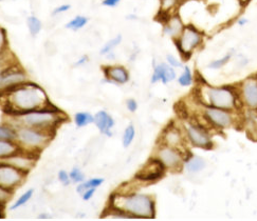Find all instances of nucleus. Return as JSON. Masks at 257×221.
<instances>
[{"label":"nucleus","mask_w":257,"mask_h":221,"mask_svg":"<svg viewBox=\"0 0 257 221\" xmlns=\"http://www.w3.org/2000/svg\"><path fill=\"white\" fill-rule=\"evenodd\" d=\"M160 14L170 15V13L179 4V0H160Z\"/></svg>","instance_id":"obj_30"},{"label":"nucleus","mask_w":257,"mask_h":221,"mask_svg":"<svg viewBox=\"0 0 257 221\" xmlns=\"http://www.w3.org/2000/svg\"><path fill=\"white\" fill-rule=\"evenodd\" d=\"M183 28H184V24L182 22L181 18L178 15H172L164 22L163 32L165 35L170 36L174 39H177L182 33Z\"/></svg>","instance_id":"obj_17"},{"label":"nucleus","mask_w":257,"mask_h":221,"mask_svg":"<svg viewBox=\"0 0 257 221\" xmlns=\"http://www.w3.org/2000/svg\"><path fill=\"white\" fill-rule=\"evenodd\" d=\"M164 144L178 148L182 144V135L176 128H167L164 133Z\"/></svg>","instance_id":"obj_19"},{"label":"nucleus","mask_w":257,"mask_h":221,"mask_svg":"<svg viewBox=\"0 0 257 221\" xmlns=\"http://www.w3.org/2000/svg\"><path fill=\"white\" fill-rule=\"evenodd\" d=\"M23 148L17 144V142L11 140H0V160L21 152Z\"/></svg>","instance_id":"obj_20"},{"label":"nucleus","mask_w":257,"mask_h":221,"mask_svg":"<svg viewBox=\"0 0 257 221\" xmlns=\"http://www.w3.org/2000/svg\"><path fill=\"white\" fill-rule=\"evenodd\" d=\"M4 2V0H0V2Z\"/></svg>","instance_id":"obj_46"},{"label":"nucleus","mask_w":257,"mask_h":221,"mask_svg":"<svg viewBox=\"0 0 257 221\" xmlns=\"http://www.w3.org/2000/svg\"><path fill=\"white\" fill-rule=\"evenodd\" d=\"M205 94L207 95V100L213 108L231 110L235 106L236 99L229 88L207 86L205 88Z\"/></svg>","instance_id":"obj_6"},{"label":"nucleus","mask_w":257,"mask_h":221,"mask_svg":"<svg viewBox=\"0 0 257 221\" xmlns=\"http://www.w3.org/2000/svg\"><path fill=\"white\" fill-rule=\"evenodd\" d=\"M14 128L30 126L43 130H48L55 134L56 128L66 120V115L56 108H46L42 110H31V112L11 116Z\"/></svg>","instance_id":"obj_3"},{"label":"nucleus","mask_w":257,"mask_h":221,"mask_svg":"<svg viewBox=\"0 0 257 221\" xmlns=\"http://www.w3.org/2000/svg\"><path fill=\"white\" fill-rule=\"evenodd\" d=\"M89 22V19L86 16H81L77 15L73 19H71L70 22H67L65 28L68 30H72V31H78V30L83 28Z\"/></svg>","instance_id":"obj_24"},{"label":"nucleus","mask_w":257,"mask_h":221,"mask_svg":"<svg viewBox=\"0 0 257 221\" xmlns=\"http://www.w3.org/2000/svg\"><path fill=\"white\" fill-rule=\"evenodd\" d=\"M242 95L245 104L252 108H257V82L246 80L242 86Z\"/></svg>","instance_id":"obj_18"},{"label":"nucleus","mask_w":257,"mask_h":221,"mask_svg":"<svg viewBox=\"0 0 257 221\" xmlns=\"http://www.w3.org/2000/svg\"><path fill=\"white\" fill-rule=\"evenodd\" d=\"M165 166L158 158H151L143 166V168L136 174V179L140 182H156V180L163 177L165 172Z\"/></svg>","instance_id":"obj_9"},{"label":"nucleus","mask_w":257,"mask_h":221,"mask_svg":"<svg viewBox=\"0 0 257 221\" xmlns=\"http://www.w3.org/2000/svg\"><path fill=\"white\" fill-rule=\"evenodd\" d=\"M5 217V215H4V212H3V210L0 208V219H3Z\"/></svg>","instance_id":"obj_45"},{"label":"nucleus","mask_w":257,"mask_h":221,"mask_svg":"<svg viewBox=\"0 0 257 221\" xmlns=\"http://www.w3.org/2000/svg\"><path fill=\"white\" fill-rule=\"evenodd\" d=\"M120 2H121V0H103L102 4L104 6H108V8H115Z\"/></svg>","instance_id":"obj_40"},{"label":"nucleus","mask_w":257,"mask_h":221,"mask_svg":"<svg viewBox=\"0 0 257 221\" xmlns=\"http://www.w3.org/2000/svg\"><path fill=\"white\" fill-rule=\"evenodd\" d=\"M95 190H96V188H89V190H86L84 193L81 194L83 200H85V202H89V200H90V199L93 197V195H94V193H95Z\"/></svg>","instance_id":"obj_39"},{"label":"nucleus","mask_w":257,"mask_h":221,"mask_svg":"<svg viewBox=\"0 0 257 221\" xmlns=\"http://www.w3.org/2000/svg\"><path fill=\"white\" fill-rule=\"evenodd\" d=\"M104 182V179L100 178V177H96V178H91L87 180V182H83L81 184H78V186H76V192L78 194H82L84 193L86 190L89 188H96L98 186H101Z\"/></svg>","instance_id":"obj_21"},{"label":"nucleus","mask_w":257,"mask_h":221,"mask_svg":"<svg viewBox=\"0 0 257 221\" xmlns=\"http://www.w3.org/2000/svg\"><path fill=\"white\" fill-rule=\"evenodd\" d=\"M157 158L160 160L166 168L171 170L179 168L182 164V156L179 150L166 144L158 150Z\"/></svg>","instance_id":"obj_11"},{"label":"nucleus","mask_w":257,"mask_h":221,"mask_svg":"<svg viewBox=\"0 0 257 221\" xmlns=\"http://www.w3.org/2000/svg\"><path fill=\"white\" fill-rule=\"evenodd\" d=\"M166 60H167V64H169L173 68H181L182 66V62L180 60H178L174 55H166Z\"/></svg>","instance_id":"obj_36"},{"label":"nucleus","mask_w":257,"mask_h":221,"mask_svg":"<svg viewBox=\"0 0 257 221\" xmlns=\"http://www.w3.org/2000/svg\"><path fill=\"white\" fill-rule=\"evenodd\" d=\"M126 108H127V110H130V112H132V113H135L136 110H138V104H137V102L135 99H128L127 102H126Z\"/></svg>","instance_id":"obj_38"},{"label":"nucleus","mask_w":257,"mask_h":221,"mask_svg":"<svg viewBox=\"0 0 257 221\" xmlns=\"http://www.w3.org/2000/svg\"><path fill=\"white\" fill-rule=\"evenodd\" d=\"M122 42V36L121 35H117V36H115L114 38H112V39H110L109 42H107L104 46H103V48H101V51H100V54L101 55H108L109 53H111L113 50L120 44Z\"/></svg>","instance_id":"obj_27"},{"label":"nucleus","mask_w":257,"mask_h":221,"mask_svg":"<svg viewBox=\"0 0 257 221\" xmlns=\"http://www.w3.org/2000/svg\"><path fill=\"white\" fill-rule=\"evenodd\" d=\"M94 124L100 130V132L108 137L112 136V130L114 128V119L106 110H100L94 115Z\"/></svg>","instance_id":"obj_16"},{"label":"nucleus","mask_w":257,"mask_h":221,"mask_svg":"<svg viewBox=\"0 0 257 221\" xmlns=\"http://www.w3.org/2000/svg\"><path fill=\"white\" fill-rule=\"evenodd\" d=\"M15 128L17 144L26 152L37 155L49 144L54 136V133L30 126H17Z\"/></svg>","instance_id":"obj_4"},{"label":"nucleus","mask_w":257,"mask_h":221,"mask_svg":"<svg viewBox=\"0 0 257 221\" xmlns=\"http://www.w3.org/2000/svg\"><path fill=\"white\" fill-rule=\"evenodd\" d=\"M103 73L106 79L110 82L117 84H125L130 80V73L123 66H103Z\"/></svg>","instance_id":"obj_13"},{"label":"nucleus","mask_w":257,"mask_h":221,"mask_svg":"<svg viewBox=\"0 0 257 221\" xmlns=\"http://www.w3.org/2000/svg\"><path fill=\"white\" fill-rule=\"evenodd\" d=\"M13 64V60H7V59L2 60L0 59V72H2L4 68H6L9 64Z\"/></svg>","instance_id":"obj_41"},{"label":"nucleus","mask_w":257,"mask_h":221,"mask_svg":"<svg viewBox=\"0 0 257 221\" xmlns=\"http://www.w3.org/2000/svg\"><path fill=\"white\" fill-rule=\"evenodd\" d=\"M37 157H38L37 154L26 152V150H22L21 152H18V153L9 156V157H6V158L0 160V162L12 166L21 170H23V172L28 174L35 166Z\"/></svg>","instance_id":"obj_10"},{"label":"nucleus","mask_w":257,"mask_h":221,"mask_svg":"<svg viewBox=\"0 0 257 221\" xmlns=\"http://www.w3.org/2000/svg\"><path fill=\"white\" fill-rule=\"evenodd\" d=\"M0 140L16 142V128L11 124L0 126Z\"/></svg>","instance_id":"obj_25"},{"label":"nucleus","mask_w":257,"mask_h":221,"mask_svg":"<svg viewBox=\"0 0 257 221\" xmlns=\"http://www.w3.org/2000/svg\"><path fill=\"white\" fill-rule=\"evenodd\" d=\"M69 175H70V179H71V182L73 184H81V182H85V175L81 170V168H73L70 170V173H69Z\"/></svg>","instance_id":"obj_32"},{"label":"nucleus","mask_w":257,"mask_h":221,"mask_svg":"<svg viewBox=\"0 0 257 221\" xmlns=\"http://www.w3.org/2000/svg\"><path fill=\"white\" fill-rule=\"evenodd\" d=\"M28 82V75L17 64H9L0 72V94L7 90Z\"/></svg>","instance_id":"obj_8"},{"label":"nucleus","mask_w":257,"mask_h":221,"mask_svg":"<svg viewBox=\"0 0 257 221\" xmlns=\"http://www.w3.org/2000/svg\"><path fill=\"white\" fill-rule=\"evenodd\" d=\"M70 8H71V6H70V4H62V6H59L55 8L53 10L52 15H58V14H62V13L68 12Z\"/></svg>","instance_id":"obj_37"},{"label":"nucleus","mask_w":257,"mask_h":221,"mask_svg":"<svg viewBox=\"0 0 257 221\" xmlns=\"http://www.w3.org/2000/svg\"><path fill=\"white\" fill-rule=\"evenodd\" d=\"M33 194H34L33 188H30V190H26L24 194H22V196H19V198L16 200V202H14L13 206H11V210H17L19 208H22L23 206H25L29 202V200L32 198Z\"/></svg>","instance_id":"obj_29"},{"label":"nucleus","mask_w":257,"mask_h":221,"mask_svg":"<svg viewBox=\"0 0 257 221\" xmlns=\"http://www.w3.org/2000/svg\"><path fill=\"white\" fill-rule=\"evenodd\" d=\"M186 133L187 136H189L190 142L194 146L204 148H212V142L210 139V136L207 135V133L202 128L190 124L186 128Z\"/></svg>","instance_id":"obj_12"},{"label":"nucleus","mask_w":257,"mask_h":221,"mask_svg":"<svg viewBox=\"0 0 257 221\" xmlns=\"http://www.w3.org/2000/svg\"><path fill=\"white\" fill-rule=\"evenodd\" d=\"M74 122L77 128H84L90 124H94V116L87 112H78L74 115Z\"/></svg>","instance_id":"obj_23"},{"label":"nucleus","mask_w":257,"mask_h":221,"mask_svg":"<svg viewBox=\"0 0 257 221\" xmlns=\"http://www.w3.org/2000/svg\"><path fill=\"white\" fill-rule=\"evenodd\" d=\"M246 22H248V20H246V19H244V18H242V19H240L239 20V22H238V24H240V26H244Z\"/></svg>","instance_id":"obj_43"},{"label":"nucleus","mask_w":257,"mask_h":221,"mask_svg":"<svg viewBox=\"0 0 257 221\" xmlns=\"http://www.w3.org/2000/svg\"><path fill=\"white\" fill-rule=\"evenodd\" d=\"M231 59V55H225L224 57L220 58V59H217V60H214V62H212L209 66L210 68H213V70H216V68H221L222 66H224L226 64H228L230 62Z\"/></svg>","instance_id":"obj_33"},{"label":"nucleus","mask_w":257,"mask_h":221,"mask_svg":"<svg viewBox=\"0 0 257 221\" xmlns=\"http://www.w3.org/2000/svg\"><path fill=\"white\" fill-rule=\"evenodd\" d=\"M108 208L122 210L134 219H154L156 202L152 196L136 193H118L111 195Z\"/></svg>","instance_id":"obj_2"},{"label":"nucleus","mask_w":257,"mask_h":221,"mask_svg":"<svg viewBox=\"0 0 257 221\" xmlns=\"http://www.w3.org/2000/svg\"><path fill=\"white\" fill-rule=\"evenodd\" d=\"M88 56H83V57H81L80 59L77 60V62H75V66H83V64H85L87 62H88Z\"/></svg>","instance_id":"obj_42"},{"label":"nucleus","mask_w":257,"mask_h":221,"mask_svg":"<svg viewBox=\"0 0 257 221\" xmlns=\"http://www.w3.org/2000/svg\"><path fill=\"white\" fill-rule=\"evenodd\" d=\"M193 82V75L191 72V68L189 66H184V71L180 75L179 79H178V82L182 86H191Z\"/></svg>","instance_id":"obj_31"},{"label":"nucleus","mask_w":257,"mask_h":221,"mask_svg":"<svg viewBox=\"0 0 257 221\" xmlns=\"http://www.w3.org/2000/svg\"><path fill=\"white\" fill-rule=\"evenodd\" d=\"M135 136H136V128H135V126L133 124H130L125 128L124 133H123V136H122V144H123V146L124 148L130 146L132 144V142H134Z\"/></svg>","instance_id":"obj_28"},{"label":"nucleus","mask_w":257,"mask_h":221,"mask_svg":"<svg viewBox=\"0 0 257 221\" xmlns=\"http://www.w3.org/2000/svg\"><path fill=\"white\" fill-rule=\"evenodd\" d=\"M27 24H28L30 34H31L33 37L38 35L39 32L42 31V28H43L42 22L35 16H29L27 19Z\"/></svg>","instance_id":"obj_26"},{"label":"nucleus","mask_w":257,"mask_h":221,"mask_svg":"<svg viewBox=\"0 0 257 221\" xmlns=\"http://www.w3.org/2000/svg\"><path fill=\"white\" fill-rule=\"evenodd\" d=\"M7 46H8V39H7L6 30L0 28V55L6 52Z\"/></svg>","instance_id":"obj_35"},{"label":"nucleus","mask_w":257,"mask_h":221,"mask_svg":"<svg viewBox=\"0 0 257 221\" xmlns=\"http://www.w3.org/2000/svg\"><path fill=\"white\" fill-rule=\"evenodd\" d=\"M57 177H58L59 182H61L62 184H64L65 186H69V184H70L72 182L71 179H70V175H69V173H67L65 170H59Z\"/></svg>","instance_id":"obj_34"},{"label":"nucleus","mask_w":257,"mask_h":221,"mask_svg":"<svg viewBox=\"0 0 257 221\" xmlns=\"http://www.w3.org/2000/svg\"><path fill=\"white\" fill-rule=\"evenodd\" d=\"M27 173L8 164L0 162V186L13 190L21 186L27 178Z\"/></svg>","instance_id":"obj_7"},{"label":"nucleus","mask_w":257,"mask_h":221,"mask_svg":"<svg viewBox=\"0 0 257 221\" xmlns=\"http://www.w3.org/2000/svg\"><path fill=\"white\" fill-rule=\"evenodd\" d=\"M202 42L203 34L198 28L191 24L184 26L180 36L175 39L176 46L184 59H189Z\"/></svg>","instance_id":"obj_5"},{"label":"nucleus","mask_w":257,"mask_h":221,"mask_svg":"<svg viewBox=\"0 0 257 221\" xmlns=\"http://www.w3.org/2000/svg\"><path fill=\"white\" fill-rule=\"evenodd\" d=\"M205 116L213 124L219 128H229L232 124L231 115L222 108H209L205 110Z\"/></svg>","instance_id":"obj_14"},{"label":"nucleus","mask_w":257,"mask_h":221,"mask_svg":"<svg viewBox=\"0 0 257 221\" xmlns=\"http://www.w3.org/2000/svg\"><path fill=\"white\" fill-rule=\"evenodd\" d=\"M175 68L171 66L169 64H160L155 66L154 73L152 76V84L162 82L164 84H169L176 78Z\"/></svg>","instance_id":"obj_15"},{"label":"nucleus","mask_w":257,"mask_h":221,"mask_svg":"<svg viewBox=\"0 0 257 221\" xmlns=\"http://www.w3.org/2000/svg\"><path fill=\"white\" fill-rule=\"evenodd\" d=\"M49 217H50V216L47 215V214H42V215L38 216L39 219H49Z\"/></svg>","instance_id":"obj_44"},{"label":"nucleus","mask_w":257,"mask_h":221,"mask_svg":"<svg viewBox=\"0 0 257 221\" xmlns=\"http://www.w3.org/2000/svg\"><path fill=\"white\" fill-rule=\"evenodd\" d=\"M4 108L11 116L52 106L44 90L36 84L24 82L0 94Z\"/></svg>","instance_id":"obj_1"},{"label":"nucleus","mask_w":257,"mask_h":221,"mask_svg":"<svg viewBox=\"0 0 257 221\" xmlns=\"http://www.w3.org/2000/svg\"><path fill=\"white\" fill-rule=\"evenodd\" d=\"M185 168L191 173L200 172L205 168V162L201 157H192L187 160Z\"/></svg>","instance_id":"obj_22"}]
</instances>
